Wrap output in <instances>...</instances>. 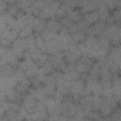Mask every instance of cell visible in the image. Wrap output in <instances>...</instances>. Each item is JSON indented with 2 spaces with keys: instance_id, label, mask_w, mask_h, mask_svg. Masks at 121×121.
<instances>
[{
  "instance_id": "6da1fadb",
  "label": "cell",
  "mask_w": 121,
  "mask_h": 121,
  "mask_svg": "<svg viewBox=\"0 0 121 121\" xmlns=\"http://www.w3.org/2000/svg\"><path fill=\"white\" fill-rule=\"evenodd\" d=\"M120 25L114 23L110 26H106L100 36L108 38L111 45L116 46L120 44L121 39Z\"/></svg>"
},
{
  "instance_id": "7a4b0ae2",
  "label": "cell",
  "mask_w": 121,
  "mask_h": 121,
  "mask_svg": "<svg viewBox=\"0 0 121 121\" xmlns=\"http://www.w3.org/2000/svg\"><path fill=\"white\" fill-rule=\"evenodd\" d=\"M61 2L62 1L60 0H45V6L41 10L39 17L46 20L54 18L56 10L60 6Z\"/></svg>"
},
{
  "instance_id": "3957f363",
  "label": "cell",
  "mask_w": 121,
  "mask_h": 121,
  "mask_svg": "<svg viewBox=\"0 0 121 121\" xmlns=\"http://www.w3.org/2000/svg\"><path fill=\"white\" fill-rule=\"evenodd\" d=\"M60 113L71 118L76 112V103L72 100L71 95H65L60 105Z\"/></svg>"
},
{
  "instance_id": "277c9868",
  "label": "cell",
  "mask_w": 121,
  "mask_h": 121,
  "mask_svg": "<svg viewBox=\"0 0 121 121\" xmlns=\"http://www.w3.org/2000/svg\"><path fill=\"white\" fill-rule=\"evenodd\" d=\"M95 61L88 56H82L76 63V70L79 73H88Z\"/></svg>"
},
{
  "instance_id": "5b68a950",
  "label": "cell",
  "mask_w": 121,
  "mask_h": 121,
  "mask_svg": "<svg viewBox=\"0 0 121 121\" xmlns=\"http://www.w3.org/2000/svg\"><path fill=\"white\" fill-rule=\"evenodd\" d=\"M45 103L47 107V111L50 116H55L60 113V105L54 98L52 95L48 96L45 101Z\"/></svg>"
},
{
  "instance_id": "8992f818",
  "label": "cell",
  "mask_w": 121,
  "mask_h": 121,
  "mask_svg": "<svg viewBox=\"0 0 121 121\" xmlns=\"http://www.w3.org/2000/svg\"><path fill=\"white\" fill-rule=\"evenodd\" d=\"M99 0H79L78 8L82 16L85 14L97 10Z\"/></svg>"
},
{
  "instance_id": "52a82bcc",
  "label": "cell",
  "mask_w": 121,
  "mask_h": 121,
  "mask_svg": "<svg viewBox=\"0 0 121 121\" xmlns=\"http://www.w3.org/2000/svg\"><path fill=\"white\" fill-rule=\"evenodd\" d=\"M10 48L14 54L19 59V60H21L24 59V52L26 50L22 38L18 37L12 43Z\"/></svg>"
},
{
  "instance_id": "ba28073f",
  "label": "cell",
  "mask_w": 121,
  "mask_h": 121,
  "mask_svg": "<svg viewBox=\"0 0 121 121\" xmlns=\"http://www.w3.org/2000/svg\"><path fill=\"white\" fill-rule=\"evenodd\" d=\"M120 44L116 46L110 45L109 52L107 55L121 69V51Z\"/></svg>"
},
{
  "instance_id": "9c48e42d",
  "label": "cell",
  "mask_w": 121,
  "mask_h": 121,
  "mask_svg": "<svg viewBox=\"0 0 121 121\" xmlns=\"http://www.w3.org/2000/svg\"><path fill=\"white\" fill-rule=\"evenodd\" d=\"M37 100L29 94H26L23 98L22 105L29 113L36 112Z\"/></svg>"
},
{
  "instance_id": "30bf717a",
  "label": "cell",
  "mask_w": 121,
  "mask_h": 121,
  "mask_svg": "<svg viewBox=\"0 0 121 121\" xmlns=\"http://www.w3.org/2000/svg\"><path fill=\"white\" fill-rule=\"evenodd\" d=\"M56 87L64 96L71 94V82L65 79L64 77L56 81Z\"/></svg>"
},
{
  "instance_id": "8fae6325",
  "label": "cell",
  "mask_w": 121,
  "mask_h": 121,
  "mask_svg": "<svg viewBox=\"0 0 121 121\" xmlns=\"http://www.w3.org/2000/svg\"><path fill=\"white\" fill-rule=\"evenodd\" d=\"M31 26L34 33L40 34L46 28V20L39 17H35Z\"/></svg>"
},
{
  "instance_id": "7c38bea8",
  "label": "cell",
  "mask_w": 121,
  "mask_h": 121,
  "mask_svg": "<svg viewBox=\"0 0 121 121\" xmlns=\"http://www.w3.org/2000/svg\"><path fill=\"white\" fill-rule=\"evenodd\" d=\"M58 34L62 44H68L73 41L69 29L64 26H62Z\"/></svg>"
},
{
  "instance_id": "4fadbf2b",
  "label": "cell",
  "mask_w": 121,
  "mask_h": 121,
  "mask_svg": "<svg viewBox=\"0 0 121 121\" xmlns=\"http://www.w3.org/2000/svg\"><path fill=\"white\" fill-rule=\"evenodd\" d=\"M6 95L9 101L16 102L22 105L23 100L25 95L20 94L17 92L15 88H13L8 92Z\"/></svg>"
},
{
  "instance_id": "5bb4252c",
  "label": "cell",
  "mask_w": 121,
  "mask_h": 121,
  "mask_svg": "<svg viewBox=\"0 0 121 121\" xmlns=\"http://www.w3.org/2000/svg\"><path fill=\"white\" fill-rule=\"evenodd\" d=\"M60 22L62 26L66 27L69 29L71 35H72L76 31L79 30L78 27L77 23L70 20L68 17H65L60 19Z\"/></svg>"
},
{
  "instance_id": "9a60e30c",
  "label": "cell",
  "mask_w": 121,
  "mask_h": 121,
  "mask_svg": "<svg viewBox=\"0 0 121 121\" xmlns=\"http://www.w3.org/2000/svg\"><path fill=\"white\" fill-rule=\"evenodd\" d=\"M62 26L60 21L55 17L46 20V28L52 31L58 33Z\"/></svg>"
},
{
  "instance_id": "2e32d148",
  "label": "cell",
  "mask_w": 121,
  "mask_h": 121,
  "mask_svg": "<svg viewBox=\"0 0 121 121\" xmlns=\"http://www.w3.org/2000/svg\"><path fill=\"white\" fill-rule=\"evenodd\" d=\"M17 68L8 63L0 65V76L5 77L11 76Z\"/></svg>"
},
{
  "instance_id": "e0dca14e",
  "label": "cell",
  "mask_w": 121,
  "mask_h": 121,
  "mask_svg": "<svg viewBox=\"0 0 121 121\" xmlns=\"http://www.w3.org/2000/svg\"><path fill=\"white\" fill-rule=\"evenodd\" d=\"M85 82L80 79L71 82V93H77L81 95L85 88Z\"/></svg>"
},
{
  "instance_id": "ac0fdd59",
  "label": "cell",
  "mask_w": 121,
  "mask_h": 121,
  "mask_svg": "<svg viewBox=\"0 0 121 121\" xmlns=\"http://www.w3.org/2000/svg\"><path fill=\"white\" fill-rule=\"evenodd\" d=\"M82 56L81 53L78 50L75 52H65L64 58L68 63H76Z\"/></svg>"
},
{
  "instance_id": "d6986e66",
  "label": "cell",
  "mask_w": 121,
  "mask_h": 121,
  "mask_svg": "<svg viewBox=\"0 0 121 121\" xmlns=\"http://www.w3.org/2000/svg\"><path fill=\"white\" fill-rule=\"evenodd\" d=\"M28 51H29L32 58L34 60L35 62L38 60L44 53L35 44L30 46L28 48Z\"/></svg>"
},
{
  "instance_id": "ffe728a7",
  "label": "cell",
  "mask_w": 121,
  "mask_h": 121,
  "mask_svg": "<svg viewBox=\"0 0 121 121\" xmlns=\"http://www.w3.org/2000/svg\"><path fill=\"white\" fill-rule=\"evenodd\" d=\"M35 35V45L38 47L43 52L46 53L47 45L45 41L41 36L40 34L34 33Z\"/></svg>"
},
{
  "instance_id": "44dd1931",
  "label": "cell",
  "mask_w": 121,
  "mask_h": 121,
  "mask_svg": "<svg viewBox=\"0 0 121 121\" xmlns=\"http://www.w3.org/2000/svg\"><path fill=\"white\" fill-rule=\"evenodd\" d=\"M68 17L72 21L78 23L80 21L83 16L81 15L79 8H76L68 13Z\"/></svg>"
},
{
  "instance_id": "7402d4cb",
  "label": "cell",
  "mask_w": 121,
  "mask_h": 121,
  "mask_svg": "<svg viewBox=\"0 0 121 121\" xmlns=\"http://www.w3.org/2000/svg\"><path fill=\"white\" fill-rule=\"evenodd\" d=\"M83 16V18L88 22L89 25L93 24L99 19V13L97 10L87 13Z\"/></svg>"
},
{
  "instance_id": "603a6c76",
  "label": "cell",
  "mask_w": 121,
  "mask_h": 121,
  "mask_svg": "<svg viewBox=\"0 0 121 121\" xmlns=\"http://www.w3.org/2000/svg\"><path fill=\"white\" fill-rule=\"evenodd\" d=\"M26 26H27L23 19L22 18H15L9 26L18 33Z\"/></svg>"
},
{
  "instance_id": "cb8c5ba5",
  "label": "cell",
  "mask_w": 121,
  "mask_h": 121,
  "mask_svg": "<svg viewBox=\"0 0 121 121\" xmlns=\"http://www.w3.org/2000/svg\"><path fill=\"white\" fill-rule=\"evenodd\" d=\"M39 69L40 73L43 75H49L55 69L52 63L48 60L39 67Z\"/></svg>"
},
{
  "instance_id": "d4e9b609",
  "label": "cell",
  "mask_w": 121,
  "mask_h": 121,
  "mask_svg": "<svg viewBox=\"0 0 121 121\" xmlns=\"http://www.w3.org/2000/svg\"><path fill=\"white\" fill-rule=\"evenodd\" d=\"M98 111L101 116L103 118H104L109 117L113 112L114 110L112 107L103 102L102 104L99 107Z\"/></svg>"
},
{
  "instance_id": "484cf974",
  "label": "cell",
  "mask_w": 121,
  "mask_h": 121,
  "mask_svg": "<svg viewBox=\"0 0 121 121\" xmlns=\"http://www.w3.org/2000/svg\"><path fill=\"white\" fill-rule=\"evenodd\" d=\"M63 77L65 79L70 82L79 79L80 73L75 71H69L63 73Z\"/></svg>"
},
{
  "instance_id": "4316f807",
  "label": "cell",
  "mask_w": 121,
  "mask_h": 121,
  "mask_svg": "<svg viewBox=\"0 0 121 121\" xmlns=\"http://www.w3.org/2000/svg\"><path fill=\"white\" fill-rule=\"evenodd\" d=\"M73 40L76 43H78L83 42L86 37V35L84 30H78L72 35Z\"/></svg>"
},
{
  "instance_id": "83f0119b",
  "label": "cell",
  "mask_w": 121,
  "mask_h": 121,
  "mask_svg": "<svg viewBox=\"0 0 121 121\" xmlns=\"http://www.w3.org/2000/svg\"><path fill=\"white\" fill-rule=\"evenodd\" d=\"M58 34V33L52 31L46 28L40 34V35L45 41H47L55 38Z\"/></svg>"
},
{
  "instance_id": "f1b7e54d",
  "label": "cell",
  "mask_w": 121,
  "mask_h": 121,
  "mask_svg": "<svg viewBox=\"0 0 121 121\" xmlns=\"http://www.w3.org/2000/svg\"><path fill=\"white\" fill-rule=\"evenodd\" d=\"M34 30L31 25H28L18 33L19 37L23 39L34 34Z\"/></svg>"
},
{
  "instance_id": "f546056e",
  "label": "cell",
  "mask_w": 121,
  "mask_h": 121,
  "mask_svg": "<svg viewBox=\"0 0 121 121\" xmlns=\"http://www.w3.org/2000/svg\"><path fill=\"white\" fill-rule=\"evenodd\" d=\"M93 25L95 29L96 36H99L101 35L103 31L106 26L105 23L99 20L94 23Z\"/></svg>"
},
{
  "instance_id": "4dcf8cb0",
  "label": "cell",
  "mask_w": 121,
  "mask_h": 121,
  "mask_svg": "<svg viewBox=\"0 0 121 121\" xmlns=\"http://www.w3.org/2000/svg\"><path fill=\"white\" fill-rule=\"evenodd\" d=\"M5 114L8 116L10 121H22L23 119L19 115L18 112L12 110H9L5 112Z\"/></svg>"
},
{
  "instance_id": "1f68e13d",
  "label": "cell",
  "mask_w": 121,
  "mask_h": 121,
  "mask_svg": "<svg viewBox=\"0 0 121 121\" xmlns=\"http://www.w3.org/2000/svg\"><path fill=\"white\" fill-rule=\"evenodd\" d=\"M86 117L89 118L90 120H103V117L101 116L98 110H93L91 112H88L86 115Z\"/></svg>"
},
{
  "instance_id": "d6a6232c",
  "label": "cell",
  "mask_w": 121,
  "mask_h": 121,
  "mask_svg": "<svg viewBox=\"0 0 121 121\" xmlns=\"http://www.w3.org/2000/svg\"><path fill=\"white\" fill-rule=\"evenodd\" d=\"M22 39L26 50H28L30 46L35 44V35L34 33L33 35L25 37Z\"/></svg>"
},
{
  "instance_id": "836d02e7",
  "label": "cell",
  "mask_w": 121,
  "mask_h": 121,
  "mask_svg": "<svg viewBox=\"0 0 121 121\" xmlns=\"http://www.w3.org/2000/svg\"><path fill=\"white\" fill-rule=\"evenodd\" d=\"M97 44L99 46L102 47L109 49L111 45L110 40L104 36H97Z\"/></svg>"
},
{
  "instance_id": "e575fe53",
  "label": "cell",
  "mask_w": 121,
  "mask_h": 121,
  "mask_svg": "<svg viewBox=\"0 0 121 121\" xmlns=\"http://www.w3.org/2000/svg\"><path fill=\"white\" fill-rule=\"evenodd\" d=\"M90 49L94 45L97 43V36H86L85 40L82 42Z\"/></svg>"
},
{
  "instance_id": "d590c367",
  "label": "cell",
  "mask_w": 121,
  "mask_h": 121,
  "mask_svg": "<svg viewBox=\"0 0 121 121\" xmlns=\"http://www.w3.org/2000/svg\"><path fill=\"white\" fill-rule=\"evenodd\" d=\"M19 9V8L17 6L15 3L14 4H9L6 11L9 15L16 18V15Z\"/></svg>"
},
{
  "instance_id": "8d00e7d4",
  "label": "cell",
  "mask_w": 121,
  "mask_h": 121,
  "mask_svg": "<svg viewBox=\"0 0 121 121\" xmlns=\"http://www.w3.org/2000/svg\"><path fill=\"white\" fill-rule=\"evenodd\" d=\"M46 92L49 96L52 95L57 89L56 83L55 82L49 83L44 85Z\"/></svg>"
},
{
  "instance_id": "74e56055",
  "label": "cell",
  "mask_w": 121,
  "mask_h": 121,
  "mask_svg": "<svg viewBox=\"0 0 121 121\" xmlns=\"http://www.w3.org/2000/svg\"><path fill=\"white\" fill-rule=\"evenodd\" d=\"M67 17H68L67 12L64 9L60 6L56 10L55 13V18L60 21V19Z\"/></svg>"
},
{
  "instance_id": "f35d334b",
  "label": "cell",
  "mask_w": 121,
  "mask_h": 121,
  "mask_svg": "<svg viewBox=\"0 0 121 121\" xmlns=\"http://www.w3.org/2000/svg\"><path fill=\"white\" fill-rule=\"evenodd\" d=\"M34 0H22L16 1V4L20 9H25L30 7L32 4Z\"/></svg>"
},
{
  "instance_id": "ab89813d",
  "label": "cell",
  "mask_w": 121,
  "mask_h": 121,
  "mask_svg": "<svg viewBox=\"0 0 121 121\" xmlns=\"http://www.w3.org/2000/svg\"><path fill=\"white\" fill-rule=\"evenodd\" d=\"M110 121H121V112L120 107H116L109 116Z\"/></svg>"
},
{
  "instance_id": "60d3db41",
  "label": "cell",
  "mask_w": 121,
  "mask_h": 121,
  "mask_svg": "<svg viewBox=\"0 0 121 121\" xmlns=\"http://www.w3.org/2000/svg\"><path fill=\"white\" fill-rule=\"evenodd\" d=\"M103 98L102 96H94L93 97V104L94 110H98L99 107L102 104Z\"/></svg>"
},
{
  "instance_id": "b9f144b4",
  "label": "cell",
  "mask_w": 121,
  "mask_h": 121,
  "mask_svg": "<svg viewBox=\"0 0 121 121\" xmlns=\"http://www.w3.org/2000/svg\"><path fill=\"white\" fill-rule=\"evenodd\" d=\"M19 82L23 78L26 76L25 72L22 69L19 68H17L12 75Z\"/></svg>"
},
{
  "instance_id": "7bdbcfd3",
  "label": "cell",
  "mask_w": 121,
  "mask_h": 121,
  "mask_svg": "<svg viewBox=\"0 0 121 121\" xmlns=\"http://www.w3.org/2000/svg\"><path fill=\"white\" fill-rule=\"evenodd\" d=\"M78 49L81 53L82 56H88L90 50V49L83 42H81L78 43Z\"/></svg>"
},
{
  "instance_id": "ee69618b",
  "label": "cell",
  "mask_w": 121,
  "mask_h": 121,
  "mask_svg": "<svg viewBox=\"0 0 121 121\" xmlns=\"http://www.w3.org/2000/svg\"><path fill=\"white\" fill-rule=\"evenodd\" d=\"M121 7H117L112 11V14L114 19L115 23L119 25H120L121 23Z\"/></svg>"
},
{
  "instance_id": "f6af8a7d",
  "label": "cell",
  "mask_w": 121,
  "mask_h": 121,
  "mask_svg": "<svg viewBox=\"0 0 121 121\" xmlns=\"http://www.w3.org/2000/svg\"><path fill=\"white\" fill-rule=\"evenodd\" d=\"M19 37L18 32L13 29H11L8 33L6 38H8L11 43H13Z\"/></svg>"
},
{
  "instance_id": "bcb514c9",
  "label": "cell",
  "mask_w": 121,
  "mask_h": 121,
  "mask_svg": "<svg viewBox=\"0 0 121 121\" xmlns=\"http://www.w3.org/2000/svg\"><path fill=\"white\" fill-rule=\"evenodd\" d=\"M36 111L39 112H47L45 101H37L36 104Z\"/></svg>"
},
{
  "instance_id": "7dc6e473",
  "label": "cell",
  "mask_w": 121,
  "mask_h": 121,
  "mask_svg": "<svg viewBox=\"0 0 121 121\" xmlns=\"http://www.w3.org/2000/svg\"><path fill=\"white\" fill-rule=\"evenodd\" d=\"M15 88L17 92H18L19 93L22 95H26V94H27V90L28 87L22 85L19 83H18L17 84Z\"/></svg>"
},
{
  "instance_id": "c3c4849f",
  "label": "cell",
  "mask_w": 121,
  "mask_h": 121,
  "mask_svg": "<svg viewBox=\"0 0 121 121\" xmlns=\"http://www.w3.org/2000/svg\"><path fill=\"white\" fill-rule=\"evenodd\" d=\"M113 94V91L112 87L111 88H109L103 89V92L101 96L103 98L112 97Z\"/></svg>"
},
{
  "instance_id": "681fc988",
  "label": "cell",
  "mask_w": 121,
  "mask_h": 121,
  "mask_svg": "<svg viewBox=\"0 0 121 121\" xmlns=\"http://www.w3.org/2000/svg\"><path fill=\"white\" fill-rule=\"evenodd\" d=\"M52 95L58 103L60 104L61 103L63 99L64 95L60 92L58 90L56 89Z\"/></svg>"
},
{
  "instance_id": "f907efd6",
  "label": "cell",
  "mask_w": 121,
  "mask_h": 121,
  "mask_svg": "<svg viewBox=\"0 0 121 121\" xmlns=\"http://www.w3.org/2000/svg\"><path fill=\"white\" fill-rule=\"evenodd\" d=\"M32 5L35 7L41 10L44 8L45 6V0H34Z\"/></svg>"
},
{
  "instance_id": "816d5d0a",
  "label": "cell",
  "mask_w": 121,
  "mask_h": 121,
  "mask_svg": "<svg viewBox=\"0 0 121 121\" xmlns=\"http://www.w3.org/2000/svg\"><path fill=\"white\" fill-rule=\"evenodd\" d=\"M104 2L109 10L112 11L117 8L115 0H105Z\"/></svg>"
},
{
  "instance_id": "f5cc1de1",
  "label": "cell",
  "mask_w": 121,
  "mask_h": 121,
  "mask_svg": "<svg viewBox=\"0 0 121 121\" xmlns=\"http://www.w3.org/2000/svg\"><path fill=\"white\" fill-rule=\"evenodd\" d=\"M77 24L78 29L83 30H85L87 27L90 26L88 22L83 18V17L80 21L77 23Z\"/></svg>"
},
{
  "instance_id": "db71d44e",
  "label": "cell",
  "mask_w": 121,
  "mask_h": 121,
  "mask_svg": "<svg viewBox=\"0 0 121 121\" xmlns=\"http://www.w3.org/2000/svg\"><path fill=\"white\" fill-rule=\"evenodd\" d=\"M12 43L7 38L0 37V45L4 46L10 47Z\"/></svg>"
},
{
  "instance_id": "11a10c76",
  "label": "cell",
  "mask_w": 121,
  "mask_h": 121,
  "mask_svg": "<svg viewBox=\"0 0 121 121\" xmlns=\"http://www.w3.org/2000/svg\"><path fill=\"white\" fill-rule=\"evenodd\" d=\"M18 83L27 87H29L31 86V82L30 81V79L26 76L23 78Z\"/></svg>"
},
{
  "instance_id": "9f6ffc18",
  "label": "cell",
  "mask_w": 121,
  "mask_h": 121,
  "mask_svg": "<svg viewBox=\"0 0 121 121\" xmlns=\"http://www.w3.org/2000/svg\"><path fill=\"white\" fill-rule=\"evenodd\" d=\"M8 3L6 0H0V14L5 12L8 8Z\"/></svg>"
},
{
  "instance_id": "6f0895ef",
  "label": "cell",
  "mask_w": 121,
  "mask_h": 121,
  "mask_svg": "<svg viewBox=\"0 0 121 121\" xmlns=\"http://www.w3.org/2000/svg\"><path fill=\"white\" fill-rule=\"evenodd\" d=\"M21 105H20V104L16 103V102H11L10 101V109L14 111H16L17 112H18L21 107Z\"/></svg>"
},
{
  "instance_id": "680465c9",
  "label": "cell",
  "mask_w": 121,
  "mask_h": 121,
  "mask_svg": "<svg viewBox=\"0 0 121 121\" xmlns=\"http://www.w3.org/2000/svg\"><path fill=\"white\" fill-rule=\"evenodd\" d=\"M70 95L73 102L75 103H79V100L81 96V95L77 93H72Z\"/></svg>"
},
{
  "instance_id": "91938a15",
  "label": "cell",
  "mask_w": 121,
  "mask_h": 121,
  "mask_svg": "<svg viewBox=\"0 0 121 121\" xmlns=\"http://www.w3.org/2000/svg\"><path fill=\"white\" fill-rule=\"evenodd\" d=\"M89 77L88 73H80V78L79 79H81L85 82L86 81Z\"/></svg>"
},
{
  "instance_id": "94428289",
  "label": "cell",
  "mask_w": 121,
  "mask_h": 121,
  "mask_svg": "<svg viewBox=\"0 0 121 121\" xmlns=\"http://www.w3.org/2000/svg\"><path fill=\"white\" fill-rule=\"evenodd\" d=\"M76 70V63H68L67 71H75Z\"/></svg>"
},
{
  "instance_id": "6125c7cd",
  "label": "cell",
  "mask_w": 121,
  "mask_h": 121,
  "mask_svg": "<svg viewBox=\"0 0 121 121\" xmlns=\"http://www.w3.org/2000/svg\"><path fill=\"white\" fill-rule=\"evenodd\" d=\"M26 14L25 11L22 9H20L18 10L16 16V18H20L22 17L25 14Z\"/></svg>"
},
{
  "instance_id": "be15d7a7",
  "label": "cell",
  "mask_w": 121,
  "mask_h": 121,
  "mask_svg": "<svg viewBox=\"0 0 121 121\" xmlns=\"http://www.w3.org/2000/svg\"><path fill=\"white\" fill-rule=\"evenodd\" d=\"M10 121V120L8 117V116L5 114V113H4L2 115H0V121Z\"/></svg>"
}]
</instances>
